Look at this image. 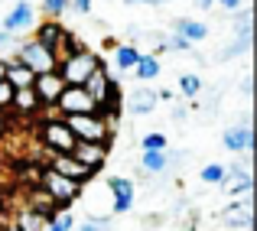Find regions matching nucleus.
Returning <instances> with one entry per match:
<instances>
[{"mask_svg": "<svg viewBox=\"0 0 257 231\" xmlns=\"http://www.w3.org/2000/svg\"><path fill=\"white\" fill-rule=\"evenodd\" d=\"M36 140L43 147L46 156H56V153H72L75 147V134L69 131L62 114H52V111H43L36 121Z\"/></svg>", "mask_w": 257, "mask_h": 231, "instance_id": "obj_1", "label": "nucleus"}, {"mask_svg": "<svg viewBox=\"0 0 257 231\" xmlns=\"http://www.w3.org/2000/svg\"><path fill=\"white\" fill-rule=\"evenodd\" d=\"M104 65V59L98 56L94 49H78V52H72V56H62L56 62V72H59V78L65 81V85H85L88 78L94 75V72Z\"/></svg>", "mask_w": 257, "mask_h": 231, "instance_id": "obj_2", "label": "nucleus"}, {"mask_svg": "<svg viewBox=\"0 0 257 231\" xmlns=\"http://www.w3.org/2000/svg\"><path fill=\"white\" fill-rule=\"evenodd\" d=\"M36 189H43V192L49 195V199L56 202L59 208H69L72 202L82 195V189H85V186H78L75 179H69V176L56 173V169L46 163V166L39 169V176H36Z\"/></svg>", "mask_w": 257, "mask_h": 231, "instance_id": "obj_3", "label": "nucleus"}, {"mask_svg": "<svg viewBox=\"0 0 257 231\" xmlns=\"http://www.w3.org/2000/svg\"><path fill=\"white\" fill-rule=\"evenodd\" d=\"M65 124H69V131L75 134V140H88V144H114V131L107 127V121L101 118L98 111L91 114H69L65 118Z\"/></svg>", "mask_w": 257, "mask_h": 231, "instance_id": "obj_4", "label": "nucleus"}, {"mask_svg": "<svg viewBox=\"0 0 257 231\" xmlns=\"http://www.w3.org/2000/svg\"><path fill=\"white\" fill-rule=\"evenodd\" d=\"M13 59L17 62H23L26 69L33 72V75H43V72H52L56 69V62H59V56L52 49H46L43 43H36V39H20L17 43V49H13Z\"/></svg>", "mask_w": 257, "mask_h": 231, "instance_id": "obj_5", "label": "nucleus"}, {"mask_svg": "<svg viewBox=\"0 0 257 231\" xmlns=\"http://www.w3.org/2000/svg\"><path fill=\"white\" fill-rule=\"evenodd\" d=\"M52 111L69 118V114H91V111H98V104L91 101V94L82 85H65L62 94L56 98V104H52Z\"/></svg>", "mask_w": 257, "mask_h": 231, "instance_id": "obj_6", "label": "nucleus"}, {"mask_svg": "<svg viewBox=\"0 0 257 231\" xmlns=\"http://www.w3.org/2000/svg\"><path fill=\"white\" fill-rule=\"evenodd\" d=\"M46 163H49L56 173H62V176H69V179H75L78 186H88V182L94 179L98 173H91L88 166H82V163L75 160L72 153H56V156H46Z\"/></svg>", "mask_w": 257, "mask_h": 231, "instance_id": "obj_7", "label": "nucleus"}, {"mask_svg": "<svg viewBox=\"0 0 257 231\" xmlns=\"http://www.w3.org/2000/svg\"><path fill=\"white\" fill-rule=\"evenodd\" d=\"M137 182L131 179V176H111L107 179V189H111L114 195V215H127L134 208V199H137Z\"/></svg>", "mask_w": 257, "mask_h": 231, "instance_id": "obj_8", "label": "nucleus"}, {"mask_svg": "<svg viewBox=\"0 0 257 231\" xmlns=\"http://www.w3.org/2000/svg\"><path fill=\"white\" fill-rule=\"evenodd\" d=\"M107 153H111V147H107V144H88V140H75V147H72V156H75L82 166H88L91 173L104 169Z\"/></svg>", "mask_w": 257, "mask_h": 231, "instance_id": "obj_9", "label": "nucleus"}, {"mask_svg": "<svg viewBox=\"0 0 257 231\" xmlns=\"http://www.w3.org/2000/svg\"><path fill=\"white\" fill-rule=\"evenodd\" d=\"M62 88H65V81L59 78V72H56V69H52V72H43V75L33 78V91H36V98L43 101L46 111L56 104V98L62 94Z\"/></svg>", "mask_w": 257, "mask_h": 231, "instance_id": "obj_10", "label": "nucleus"}, {"mask_svg": "<svg viewBox=\"0 0 257 231\" xmlns=\"http://www.w3.org/2000/svg\"><path fill=\"white\" fill-rule=\"evenodd\" d=\"M0 26H4L7 33H13V36H20L23 30H30V26H33V7H30V0H17V4L4 13Z\"/></svg>", "mask_w": 257, "mask_h": 231, "instance_id": "obj_11", "label": "nucleus"}, {"mask_svg": "<svg viewBox=\"0 0 257 231\" xmlns=\"http://www.w3.org/2000/svg\"><path fill=\"white\" fill-rule=\"evenodd\" d=\"M10 111L20 114V118H36V114H43V101L36 98V91L30 88H20V91H13V101H10Z\"/></svg>", "mask_w": 257, "mask_h": 231, "instance_id": "obj_12", "label": "nucleus"}, {"mask_svg": "<svg viewBox=\"0 0 257 231\" xmlns=\"http://www.w3.org/2000/svg\"><path fill=\"white\" fill-rule=\"evenodd\" d=\"M221 186H225L231 195H251V186H254V179H251V163L244 160L241 166H231Z\"/></svg>", "mask_w": 257, "mask_h": 231, "instance_id": "obj_13", "label": "nucleus"}, {"mask_svg": "<svg viewBox=\"0 0 257 231\" xmlns=\"http://www.w3.org/2000/svg\"><path fill=\"white\" fill-rule=\"evenodd\" d=\"M157 104H160V98H157L153 88H137V91H131V98H127L124 107L134 114V118H147V114L157 111Z\"/></svg>", "mask_w": 257, "mask_h": 231, "instance_id": "obj_14", "label": "nucleus"}, {"mask_svg": "<svg viewBox=\"0 0 257 231\" xmlns=\"http://www.w3.org/2000/svg\"><path fill=\"white\" fill-rule=\"evenodd\" d=\"M62 36H65V26L59 23V20H52V17H46L43 23L33 30V39H36V43H43L46 49H52V52H59V43H62Z\"/></svg>", "mask_w": 257, "mask_h": 231, "instance_id": "obj_15", "label": "nucleus"}, {"mask_svg": "<svg viewBox=\"0 0 257 231\" xmlns=\"http://www.w3.org/2000/svg\"><path fill=\"white\" fill-rule=\"evenodd\" d=\"M221 144H225V150H231V153H247V150L254 147V131H251V124L228 127V131L221 134Z\"/></svg>", "mask_w": 257, "mask_h": 231, "instance_id": "obj_16", "label": "nucleus"}, {"mask_svg": "<svg viewBox=\"0 0 257 231\" xmlns=\"http://www.w3.org/2000/svg\"><path fill=\"white\" fill-rule=\"evenodd\" d=\"M114 85H117V78H114V75H107V69H104V65H101V69L94 72V75L88 78L82 88H85L88 94H91V101H94V104H101V101L107 98V91H111Z\"/></svg>", "mask_w": 257, "mask_h": 231, "instance_id": "obj_17", "label": "nucleus"}, {"mask_svg": "<svg viewBox=\"0 0 257 231\" xmlns=\"http://www.w3.org/2000/svg\"><path fill=\"white\" fill-rule=\"evenodd\" d=\"M17 231H46V218L36 212L33 205H20L13 212V221H10Z\"/></svg>", "mask_w": 257, "mask_h": 231, "instance_id": "obj_18", "label": "nucleus"}, {"mask_svg": "<svg viewBox=\"0 0 257 231\" xmlns=\"http://www.w3.org/2000/svg\"><path fill=\"white\" fill-rule=\"evenodd\" d=\"M33 72L26 69L23 62H17V59H7V69H4V81L13 88V91H20V88H30L33 85Z\"/></svg>", "mask_w": 257, "mask_h": 231, "instance_id": "obj_19", "label": "nucleus"}, {"mask_svg": "<svg viewBox=\"0 0 257 231\" xmlns=\"http://www.w3.org/2000/svg\"><path fill=\"white\" fill-rule=\"evenodd\" d=\"M173 30L179 33V36H186L189 43H202V39H208V23L192 20V17H179V20L173 23Z\"/></svg>", "mask_w": 257, "mask_h": 231, "instance_id": "obj_20", "label": "nucleus"}, {"mask_svg": "<svg viewBox=\"0 0 257 231\" xmlns=\"http://www.w3.org/2000/svg\"><path fill=\"white\" fill-rule=\"evenodd\" d=\"M140 169L150 176H163L170 169V160H166V150H144L140 156Z\"/></svg>", "mask_w": 257, "mask_h": 231, "instance_id": "obj_21", "label": "nucleus"}, {"mask_svg": "<svg viewBox=\"0 0 257 231\" xmlns=\"http://www.w3.org/2000/svg\"><path fill=\"white\" fill-rule=\"evenodd\" d=\"M131 72L137 75V81H157V75H160V59H157V52H153V56L140 52L137 65H134Z\"/></svg>", "mask_w": 257, "mask_h": 231, "instance_id": "obj_22", "label": "nucleus"}, {"mask_svg": "<svg viewBox=\"0 0 257 231\" xmlns=\"http://www.w3.org/2000/svg\"><path fill=\"white\" fill-rule=\"evenodd\" d=\"M137 59H140L137 43H117L114 46V62H117L120 72H131L134 65H137Z\"/></svg>", "mask_w": 257, "mask_h": 231, "instance_id": "obj_23", "label": "nucleus"}, {"mask_svg": "<svg viewBox=\"0 0 257 231\" xmlns=\"http://www.w3.org/2000/svg\"><path fill=\"white\" fill-rule=\"evenodd\" d=\"M221 221H225L228 228H251V208L247 205H228L225 215H221Z\"/></svg>", "mask_w": 257, "mask_h": 231, "instance_id": "obj_24", "label": "nucleus"}, {"mask_svg": "<svg viewBox=\"0 0 257 231\" xmlns=\"http://www.w3.org/2000/svg\"><path fill=\"white\" fill-rule=\"evenodd\" d=\"M202 182H208V186H221L225 182V176H228V169L221 166V163H208V166H202Z\"/></svg>", "mask_w": 257, "mask_h": 231, "instance_id": "obj_25", "label": "nucleus"}, {"mask_svg": "<svg viewBox=\"0 0 257 231\" xmlns=\"http://www.w3.org/2000/svg\"><path fill=\"white\" fill-rule=\"evenodd\" d=\"M78 49H85L82 36H75L72 30H65V36H62V43H59V52H56V56L62 59V56H72V52H78Z\"/></svg>", "mask_w": 257, "mask_h": 231, "instance_id": "obj_26", "label": "nucleus"}, {"mask_svg": "<svg viewBox=\"0 0 257 231\" xmlns=\"http://www.w3.org/2000/svg\"><path fill=\"white\" fill-rule=\"evenodd\" d=\"M199 91H202L199 75H179V94L182 98H199Z\"/></svg>", "mask_w": 257, "mask_h": 231, "instance_id": "obj_27", "label": "nucleus"}, {"mask_svg": "<svg viewBox=\"0 0 257 231\" xmlns=\"http://www.w3.org/2000/svg\"><path fill=\"white\" fill-rule=\"evenodd\" d=\"M140 147H144V150H170V140H166V134L150 131V134H144Z\"/></svg>", "mask_w": 257, "mask_h": 231, "instance_id": "obj_28", "label": "nucleus"}, {"mask_svg": "<svg viewBox=\"0 0 257 231\" xmlns=\"http://www.w3.org/2000/svg\"><path fill=\"white\" fill-rule=\"evenodd\" d=\"M72 228H75V218H72V215L65 212V208H59L56 218L46 221V231H72Z\"/></svg>", "mask_w": 257, "mask_h": 231, "instance_id": "obj_29", "label": "nucleus"}, {"mask_svg": "<svg viewBox=\"0 0 257 231\" xmlns=\"http://www.w3.org/2000/svg\"><path fill=\"white\" fill-rule=\"evenodd\" d=\"M78 231H111V218H101V215H91V218H85Z\"/></svg>", "mask_w": 257, "mask_h": 231, "instance_id": "obj_30", "label": "nucleus"}, {"mask_svg": "<svg viewBox=\"0 0 257 231\" xmlns=\"http://www.w3.org/2000/svg\"><path fill=\"white\" fill-rule=\"evenodd\" d=\"M65 10H69V0H43V13L52 20H59Z\"/></svg>", "mask_w": 257, "mask_h": 231, "instance_id": "obj_31", "label": "nucleus"}, {"mask_svg": "<svg viewBox=\"0 0 257 231\" xmlns=\"http://www.w3.org/2000/svg\"><path fill=\"white\" fill-rule=\"evenodd\" d=\"M166 46H170V49H176V52H189V49H192V43H189V39L186 36H179V33H170V36H166Z\"/></svg>", "mask_w": 257, "mask_h": 231, "instance_id": "obj_32", "label": "nucleus"}, {"mask_svg": "<svg viewBox=\"0 0 257 231\" xmlns=\"http://www.w3.org/2000/svg\"><path fill=\"white\" fill-rule=\"evenodd\" d=\"M10 101H13V88L0 78V111H10Z\"/></svg>", "mask_w": 257, "mask_h": 231, "instance_id": "obj_33", "label": "nucleus"}, {"mask_svg": "<svg viewBox=\"0 0 257 231\" xmlns=\"http://www.w3.org/2000/svg\"><path fill=\"white\" fill-rule=\"evenodd\" d=\"M69 10H72V13H82V17H88V13H91V0H69Z\"/></svg>", "mask_w": 257, "mask_h": 231, "instance_id": "obj_34", "label": "nucleus"}, {"mask_svg": "<svg viewBox=\"0 0 257 231\" xmlns=\"http://www.w3.org/2000/svg\"><path fill=\"white\" fill-rule=\"evenodd\" d=\"M215 4H221L225 10H231V13H238L241 7H244V0H215Z\"/></svg>", "mask_w": 257, "mask_h": 231, "instance_id": "obj_35", "label": "nucleus"}, {"mask_svg": "<svg viewBox=\"0 0 257 231\" xmlns=\"http://www.w3.org/2000/svg\"><path fill=\"white\" fill-rule=\"evenodd\" d=\"M10 43H13V46H17V43H20V39H17V36H13V33H7V30H0V46H10Z\"/></svg>", "mask_w": 257, "mask_h": 231, "instance_id": "obj_36", "label": "nucleus"}, {"mask_svg": "<svg viewBox=\"0 0 257 231\" xmlns=\"http://www.w3.org/2000/svg\"><path fill=\"white\" fill-rule=\"evenodd\" d=\"M251 88H254V85H251V75H244V81H241V91L251 94Z\"/></svg>", "mask_w": 257, "mask_h": 231, "instance_id": "obj_37", "label": "nucleus"}, {"mask_svg": "<svg viewBox=\"0 0 257 231\" xmlns=\"http://www.w3.org/2000/svg\"><path fill=\"white\" fill-rule=\"evenodd\" d=\"M173 121H186V107H182V104L173 111Z\"/></svg>", "mask_w": 257, "mask_h": 231, "instance_id": "obj_38", "label": "nucleus"}, {"mask_svg": "<svg viewBox=\"0 0 257 231\" xmlns=\"http://www.w3.org/2000/svg\"><path fill=\"white\" fill-rule=\"evenodd\" d=\"M7 134V111H0V137Z\"/></svg>", "mask_w": 257, "mask_h": 231, "instance_id": "obj_39", "label": "nucleus"}, {"mask_svg": "<svg viewBox=\"0 0 257 231\" xmlns=\"http://www.w3.org/2000/svg\"><path fill=\"white\" fill-rule=\"evenodd\" d=\"M195 7H202V10H208V7H215V0H195Z\"/></svg>", "mask_w": 257, "mask_h": 231, "instance_id": "obj_40", "label": "nucleus"}, {"mask_svg": "<svg viewBox=\"0 0 257 231\" xmlns=\"http://www.w3.org/2000/svg\"><path fill=\"white\" fill-rule=\"evenodd\" d=\"M4 69H7V56H0V78H4Z\"/></svg>", "mask_w": 257, "mask_h": 231, "instance_id": "obj_41", "label": "nucleus"}, {"mask_svg": "<svg viewBox=\"0 0 257 231\" xmlns=\"http://www.w3.org/2000/svg\"><path fill=\"white\" fill-rule=\"evenodd\" d=\"M124 4H131V7H137V4H150V0H124Z\"/></svg>", "mask_w": 257, "mask_h": 231, "instance_id": "obj_42", "label": "nucleus"}, {"mask_svg": "<svg viewBox=\"0 0 257 231\" xmlns=\"http://www.w3.org/2000/svg\"><path fill=\"white\" fill-rule=\"evenodd\" d=\"M150 4H153V7H160V4H166V0H150Z\"/></svg>", "mask_w": 257, "mask_h": 231, "instance_id": "obj_43", "label": "nucleus"}, {"mask_svg": "<svg viewBox=\"0 0 257 231\" xmlns=\"http://www.w3.org/2000/svg\"><path fill=\"white\" fill-rule=\"evenodd\" d=\"M4 231H17V228H13V225H7V228H4Z\"/></svg>", "mask_w": 257, "mask_h": 231, "instance_id": "obj_44", "label": "nucleus"}]
</instances>
